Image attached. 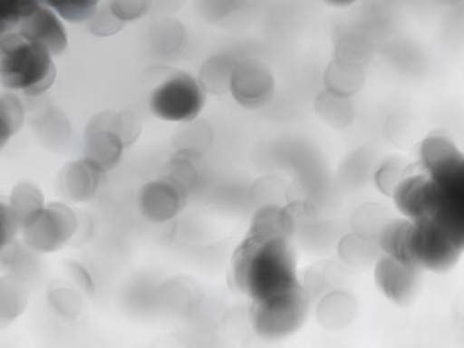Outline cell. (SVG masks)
<instances>
[{"instance_id": "6da1fadb", "label": "cell", "mask_w": 464, "mask_h": 348, "mask_svg": "<svg viewBox=\"0 0 464 348\" xmlns=\"http://www.w3.org/2000/svg\"><path fill=\"white\" fill-rule=\"evenodd\" d=\"M232 280L253 302L265 301L299 285L296 254L289 238L257 241L246 237L232 256Z\"/></svg>"}, {"instance_id": "7a4b0ae2", "label": "cell", "mask_w": 464, "mask_h": 348, "mask_svg": "<svg viewBox=\"0 0 464 348\" xmlns=\"http://www.w3.org/2000/svg\"><path fill=\"white\" fill-rule=\"evenodd\" d=\"M47 48L21 34L0 36V79L11 91L36 98L54 83L57 70Z\"/></svg>"}, {"instance_id": "3957f363", "label": "cell", "mask_w": 464, "mask_h": 348, "mask_svg": "<svg viewBox=\"0 0 464 348\" xmlns=\"http://www.w3.org/2000/svg\"><path fill=\"white\" fill-rule=\"evenodd\" d=\"M391 198L396 209L410 221L437 218L464 229V193L444 190L425 174L403 179Z\"/></svg>"}, {"instance_id": "277c9868", "label": "cell", "mask_w": 464, "mask_h": 348, "mask_svg": "<svg viewBox=\"0 0 464 348\" xmlns=\"http://www.w3.org/2000/svg\"><path fill=\"white\" fill-rule=\"evenodd\" d=\"M412 222L411 250L415 265L434 273L451 270L463 254L464 229L456 228L437 218Z\"/></svg>"}, {"instance_id": "5b68a950", "label": "cell", "mask_w": 464, "mask_h": 348, "mask_svg": "<svg viewBox=\"0 0 464 348\" xmlns=\"http://www.w3.org/2000/svg\"><path fill=\"white\" fill-rule=\"evenodd\" d=\"M311 297L301 283L292 289L253 302L251 323L254 331L266 340L289 337L301 330L308 319Z\"/></svg>"}, {"instance_id": "8992f818", "label": "cell", "mask_w": 464, "mask_h": 348, "mask_svg": "<svg viewBox=\"0 0 464 348\" xmlns=\"http://www.w3.org/2000/svg\"><path fill=\"white\" fill-rule=\"evenodd\" d=\"M207 103V92L188 72H176L151 92L149 108L152 115L167 122L186 123L198 120Z\"/></svg>"}, {"instance_id": "52a82bcc", "label": "cell", "mask_w": 464, "mask_h": 348, "mask_svg": "<svg viewBox=\"0 0 464 348\" xmlns=\"http://www.w3.org/2000/svg\"><path fill=\"white\" fill-rule=\"evenodd\" d=\"M77 231V217L64 203H48L24 234V244L35 253H53L64 246Z\"/></svg>"}, {"instance_id": "ba28073f", "label": "cell", "mask_w": 464, "mask_h": 348, "mask_svg": "<svg viewBox=\"0 0 464 348\" xmlns=\"http://www.w3.org/2000/svg\"><path fill=\"white\" fill-rule=\"evenodd\" d=\"M420 154L428 178L444 190L464 193V157L453 141L431 135L420 144Z\"/></svg>"}, {"instance_id": "9c48e42d", "label": "cell", "mask_w": 464, "mask_h": 348, "mask_svg": "<svg viewBox=\"0 0 464 348\" xmlns=\"http://www.w3.org/2000/svg\"><path fill=\"white\" fill-rule=\"evenodd\" d=\"M188 203V188L167 176L149 181L140 192V210L151 224H163L180 214Z\"/></svg>"}, {"instance_id": "30bf717a", "label": "cell", "mask_w": 464, "mask_h": 348, "mask_svg": "<svg viewBox=\"0 0 464 348\" xmlns=\"http://www.w3.org/2000/svg\"><path fill=\"white\" fill-rule=\"evenodd\" d=\"M16 33L40 44L51 55H60L67 48V34L62 21L50 6L24 0L21 22Z\"/></svg>"}, {"instance_id": "8fae6325", "label": "cell", "mask_w": 464, "mask_h": 348, "mask_svg": "<svg viewBox=\"0 0 464 348\" xmlns=\"http://www.w3.org/2000/svg\"><path fill=\"white\" fill-rule=\"evenodd\" d=\"M374 280L389 301L405 306L418 296L420 268L382 254L374 266Z\"/></svg>"}, {"instance_id": "7c38bea8", "label": "cell", "mask_w": 464, "mask_h": 348, "mask_svg": "<svg viewBox=\"0 0 464 348\" xmlns=\"http://www.w3.org/2000/svg\"><path fill=\"white\" fill-rule=\"evenodd\" d=\"M229 92L243 108L260 109L272 101L275 77L265 64L246 60L237 64Z\"/></svg>"}, {"instance_id": "4fadbf2b", "label": "cell", "mask_w": 464, "mask_h": 348, "mask_svg": "<svg viewBox=\"0 0 464 348\" xmlns=\"http://www.w3.org/2000/svg\"><path fill=\"white\" fill-rule=\"evenodd\" d=\"M29 125L44 149L60 152L72 140V123L62 109L53 103H40L31 109Z\"/></svg>"}, {"instance_id": "5bb4252c", "label": "cell", "mask_w": 464, "mask_h": 348, "mask_svg": "<svg viewBox=\"0 0 464 348\" xmlns=\"http://www.w3.org/2000/svg\"><path fill=\"white\" fill-rule=\"evenodd\" d=\"M103 173L105 171L84 157L74 160L58 174V188L72 202H87L98 192Z\"/></svg>"}, {"instance_id": "9a60e30c", "label": "cell", "mask_w": 464, "mask_h": 348, "mask_svg": "<svg viewBox=\"0 0 464 348\" xmlns=\"http://www.w3.org/2000/svg\"><path fill=\"white\" fill-rule=\"evenodd\" d=\"M123 147L121 138L106 128L89 127L84 130V159L96 164L103 171L118 166L122 157Z\"/></svg>"}, {"instance_id": "2e32d148", "label": "cell", "mask_w": 464, "mask_h": 348, "mask_svg": "<svg viewBox=\"0 0 464 348\" xmlns=\"http://www.w3.org/2000/svg\"><path fill=\"white\" fill-rule=\"evenodd\" d=\"M295 231V218L289 209L279 205H266L256 210L248 237L257 241L289 238Z\"/></svg>"}, {"instance_id": "e0dca14e", "label": "cell", "mask_w": 464, "mask_h": 348, "mask_svg": "<svg viewBox=\"0 0 464 348\" xmlns=\"http://www.w3.org/2000/svg\"><path fill=\"white\" fill-rule=\"evenodd\" d=\"M413 222L410 219H392L377 237L379 250L389 257L403 261L408 265H415L411 250L412 243ZM418 267V266H417Z\"/></svg>"}, {"instance_id": "ac0fdd59", "label": "cell", "mask_w": 464, "mask_h": 348, "mask_svg": "<svg viewBox=\"0 0 464 348\" xmlns=\"http://www.w3.org/2000/svg\"><path fill=\"white\" fill-rule=\"evenodd\" d=\"M212 142H214V130L210 123L203 120L190 121L174 134V154L200 159L209 151Z\"/></svg>"}, {"instance_id": "d6986e66", "label": "cell", "mask_w": 464, "mask_h": 348, "mask_svg": "<svg viewBox=\"0 0 464 348\" xmlns=\"http://www.w3.org/2000/svg\"><path fill=\"white\" fill-rule=\"evenodd\" d=\"M364 82H366L364 69L343 64L335 60H333L324 72L325 91L337 94L341 98L352 99L353 96L360 93Z\"/></svg>"}, {"instance_id": "ffe728a7", "label": "cell", "mask_w": 464, "mask_h": 348, "mask_svg": "<svg viewBox=\"0 0 464 348\" xmlns=\"http://www.w3.org/2000/svg\"><path fill=\"white\" fill-rule=\"evenodd\" d=\"M87 125L112 130L121 138L123 147H130L134 144L141 135L142 130L141 118L130 109H122L118 112L105 111V112L96 113L92 116Z\"/></svg>"}, {"instance_id": "44dd1931", "label": "cell", "mask_w": 464, "mask_h": 348, "mask_svg": "<svg viewBox=\"0 0 464 348\" xmlns=\"http://www.w3.org/2000/svg\"><path fill=\"white\" fill-rule=\"evenodd\" d=\"M29 289L24 277L11 273L0 279V326H6L25 311Z\"/></svg>"}, {"instance_id": "7402d4cb", "label": "cell", "mask_w": 464, "mask_h": 348, "mask_svg": "<svg viewBox=\"0 0 464 348\" xmlns=\"http://www.w3.org/2000/svg\"><path fill=\"white\" fill-rule=\"evenodd\" d=\"M319 323L328 330H341L352 323L355 315V302L350 295L341 290H333L319 302Z\"/></svg>"}, {"instance_id": "603a6c76", "label": "cell", "mask_w": 464, "mask_h": 348, "mask_svg": "<svg viewBox=\"0 0 464 348\" xmlns=\"http://www.w3.org/2000/svg\"><path fill=\"white\" fill-rule=\"evenodd\" d=\"M238 63L227 54L208 58L199 72V83L210 94L227 93L231 89L232 74Z\"/></svg>"}, {"instance_id": "cb8c5ba5", "label": "cell", "mask_w": 464, "mask_h": 348, "mask_svg": "<svg viewBox=\"0 0 464 348\" xmlns=\"http://www.w3.org/2000/svg\"><path fill=\"white\" fill-rule=\"evenodd\" d=\"M9 207L14 210V217L18 218L21 229H25L35 221L45 205L40 188L29 181H22L12 188Z\"/></svg>"}, {"instance_id": "d4e9b609", "label": "cell", "mask_w": 464, "mask_h": 348, "mask_svg": "<svg viewBox=\"0 0 464 348\" xmlns=\"http://www.w3.org/2000/svg\"><path fill=\"white\" fill-rule=\"evenodd\" d=\"M186 29L174 18L154 22L149 31V43L156 54L173 55L185 45Z\"/></svg>"}, {"instance_id": "484cf974", "label": "cell", "mask_w": 464, "mask_h": 348, "mask_svg": "<svg viewBox=\"0 0 464 348\" xmlns=\"http://www.w3.org/2000/svg\"><path fill=\"white\" fill-rule=\"evenodd\" d=\"M315 112L326 125L335 130H344L354 121L355 108L352 99L341 98L324 91L316 96Z\"/></svg>"}, {"instance_id": "4316f807", "label": "cell", "mask_w": 464, "mask_h": 348, "mask_svg": "<svg viewBox=\"0 0 464 348\" xmlns=\"http://www.w3.org/2000/svg\"><path fill=\"white\" fill-rule=\"evenodd\" d=\"M373 57V45L366 36L345 33L338 36L334 47V60L343 64L366 69Z\"/></svg>"}, {"instance_id": "83f0119b", "label": "cell", "mask_w": 464, "mask_h": 348, "mask_svg": "<svg viewBox=\"0 0 464 348\" xmlns=\"http://www.w3.org/2000/svg\"><path fill=\"white\" fill-rule=\"evenodd\" d=\"M338 251L343 260L353 267H367L379 256V246L376 241L367 237L360 236L357 232L345 236L341 239Z\"/></svg>"}, {"instance_id": "f1b7e54d", "label": "cell", "mask_w": 464, "mask_h": 348, "mask_svg": "<svg viewBox=\"0 0 464 348\" xmlns=\"http://www.w3.org/2000/svg\"><path fill=\"white\" fill-rule=\"evenodd\" d=\"M0 147L4 149L25 121V108L16 94L4 93L0 96Z\"/></svg>"}, {"instance_id": "f546056e", "label": "cell", "mask_w": 464, "mask_h": 348, "mask_svg": "<svg viewBox=\"0 0 464 348\" xmlns=\"http://www.w3.org/2000/svg\"><path fill=\"white\" fill-rule=\"evenodd\" d=\"M391 221L386 208L376 205V203H367L355 210L354 217H353V227L360 236L376 241L382 229Z\"/></svg>"}, {"instance_id": "4dcf8cb0", "label": "cell", "mask_w": 464, "mask_h": 348, "mask_svg": "<svg viewBox=\"0 0 464 348\" xmlns=\"http://www.w3.org/2000/svg\"><path fill=\"white\" fill-rule=\"evenodd\" d=\"M48 301L54 311L64 318H76L83 308V302L79 294L70 287L60 286V285L51 287L48 292Z\"/></svg>"}, {"instance_id": "1f68e13d", "label": "cell", "mask_w": 464, "mask_h": 348, "mask_svg": "<svg viewBox=\"0 0 464 348\" xmlns=\"http://www.w3.org/2000/svg\"><path fill=\"white\" fill-rule=\"evenodd\" d=\"M45 5L72 24L89 22L99 7L98 2H47Z\"/></svg>"}, {"instance_id": "d6a6232c", "label": "cell", "mask_w": 464, "mask_h": 348, "mask_svg": "<svg viewBox=\"0 0 464 348\" xmlns=\"http://www.w3.org/2000/svg\"><path fill=\"white\" fill-rule=\"evenodd\" d=\"M123 22L116 18L109 5H99L98 11L87 22L89 33L96 36H111L120 33Z\"/></svg>"}, {"instance_id": "836d02e7", "label": "cell", "mask_w": 464, "mask_h": 348, "mask_svg": "<svg viewBox=\"0 0 464 348\" xmlns=\"http://www.w3.org/2000/svg\"><path fill=\"white\" fill-rule=\"evenodd\" d=\"M403 179L405 178L402 164L392 160L379 167V170L374 174V185L383 195L392 196Z\"/></svg>"}, {"instance_id": "e575fe53", "label": "cell", "mask_w": 464, "mask_h": 348, "mask_svg": "<svg viewBox=\"0 0 464 348\" xmlns=\"http://www.w3.org/2000/svg\"><path fill=\"white\" fill-rule=\"evenodd\" d=\"M24 11V0L0 2V36L18 31Z\"/></svg>"}, {"instance_id": "d590c367", "label": "cell", "mask_w": 464, "mask_h": 348, "mask_svg": "<svg viewBox=\"0 0 464 348\" xmlns=\"http://www.w3.org/2000/svg\"><path fill=\"white\" fill-rule=\"evenodd\" d=\"M108 5L116 18L122 22L141 18L142 14H147L151 6V4L145 0H115Z\"/></svg>"}, {"instance_id": "8d00e7d4", "label": "cell", "mask_w": 464, "mask_h": 348, "mask_svg": "<svg viewBox=\"0 0 464 348\" xmlns=\"http://www.w3.org/2000/svg\"><path fill=\"white\" fill-rule=\"evenodd\" d=\"M0 218H2V246H4L14 241V236L22 229L18 218L14 217L9 203H0Z\"/></svg>"}, {"instance_id": "74e56055", "label": "cell", "mask_w": 464, "mask_h": 348, "mask_svg": "<svg viewBox=\"0 0 464 348\" xmlns=\"http://www.w3.org/2000/svg\"><path fill=\"white\" fill-rule=\"evenodd\" d=\"M65 268H67V272L70 273L74 282H76L86 294H93V279H92L91 273L87 272L83 265H80L77 261H67V263H65Z\"/></svg>"}, {"instance_id": "f35d334b", "label": "cell", "mask_w": 464, "mask_h": 348, "mask_svg": "<svg viewBox=\"0 0 464 348\" xmlns=\"http://www.w3.org/2000/svg\"><path fill=\"white\" fill-rule=\"evenodd\" d=\"M333 5V6H350L352 4H348V2H345V4H330Z\"/></svg>"}]
</instances>
